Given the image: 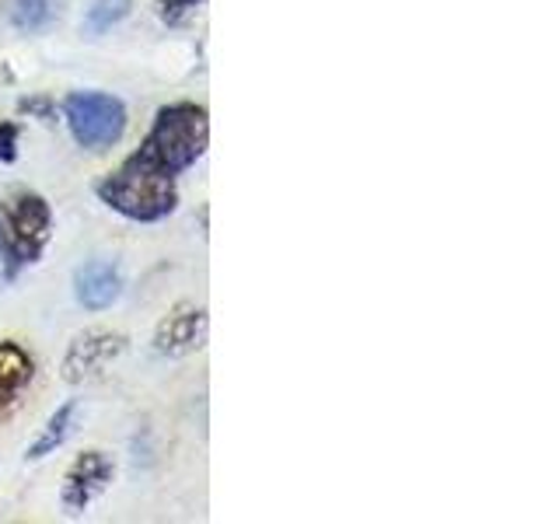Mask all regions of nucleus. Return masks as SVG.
<instances>
[{
  "instance_id": "nucleus-1",
  "label": "nucleus",
  "mask_w": 559,
  "mask_h": 524,
  "mask_svg": "<svg viewBox=\"0 0 559 524\" xmlns=\"http://www.w3.org/2000/svg\"><path fill=\"white\" fill-rule=\"evenodd\" d=\"M206 140V105L189 98L162 105L140 151L122 157V165L95 186L98 200L136 224L165 221L179 203V175L200 162Z\"/></svg>"
},
{
  "instance_id": "nucleus-12",
  "label": "nucleus",
  "mask_w": 559,
  "mask_h": 524,
  "mask_svg": "<svg viewBox=\"0 0 559 524\" xmlns=\"http://www.w3.org/2000/svg\"><path fill=\"white\" fill-rule=\"evenodd\" d=\"M203 4V0H154V8H157V14H162V22L165 25H179V22H186V17L197 11Z\"/></svg>"
},
{
  "instance_id": "nucleus-7",
  "label": "nucleus",
  "mask_w": 559,
  "mask_h": 524,
  "mask_svg": "<svg viewBox=\"0 0 559 524\" xmlns=\"http://www.w3.org/2000/svg\"><path fill=\"white\" fill-rule=\"evenodd\" d=\"M35 378V357L17 340L0 343V427L22 406V395Z\"/></svg>"
},
{
  "instance_id": "nucleus-9",
  "label": "nucleus",
  "mask_w": 559,
  "mask_h": 524,
  "mask_svg": "<svg viewBox=\"0 0 559 524\" xmlns=\"http://www.w3.org/2000/svg\"><path fill=\"white\" fill-rule=\"evenodd\" d=\"M74 419H78V402L70 398V402H63V406L46 419L43 433L32 441V448L25 451V458H28V462H39V458H46V454H52L57 448H63V444H67V437H70V430H74Z\"/></svg>"
},
{
  "instance_id": "nucleus-10",
  "label": "nucleus",
  "mask_w": 559,
  "mask_h": 524,
  "mask_svg": "<svg viewBox=\"0 0 559 524\" xmlns=\"http://www.w3.org/2000/svg\"><path fill=\"white\" fill-rule=\"evenodd\" d=\"M130 14V0H95L84 11V32L87 35H105L112 25H119Z\"/></svg>"
},
{
  "instance_id": "nucleus-6",
  "label": "nucleus",
  "mask_w": 559,
  "mask_h": 524,
  "mask_svg": "<svg viewBox=\"0 0 559 524\" xmlns=\"http://www.w3.org/2000/svg\"><path fill=\"white\" fill-rule=\"evenodd\" d=\"M206 340V311L200 305H175L154 332V349L162 357H186Z\"/></svg>"
},
{
  "instance_id": "nucleus-2",
  "label": "nucleus",
  "mask_w": 559,
  "mask_h": 524,
  "mask_svg": "<svg viewBox=\"0 0 559 524\" xmlns=\"http://www.w3.org/2000/svg\"><path fill=\"white\" fill-rule=\"evenodd\" d=\"M49 238H52V210L46 196L17 189L8 200H0V252H4L14 276L17 270L39 262Z\"/></svg>"
},
{
  "instance_id": "nucleus-4",
  "label": "nucleus",
  "mask_w": 559,
  "mask_h": 524,
  "mask_svg": "<svg viewBox=\"0 0 559 524\" xmlns=\"http://www.w3.org/2000/svg\"><path fill=\"white\" fill-rule=\"evenodd\" d=\"M127 349V336L112 329H84L70 340L67 354H63V381L70 384H84V381H95L102 378L109 367L122 357Z\"/></svg>"
},
{
  "instance_id": "nucleus-3",
  "label": "nucleus",
  "mask_w": 559,
  "mask_h": 524,
  "mask_svg": "<svg viewBox=\"0 0 559 524\" xmlns=\"http://www.w3.org/2000/svg\"><path fill=\"white\" fill-rule=\"evenodd\" d=\"M63 119L84 151H109L127 133V109L105 92H74L63 102Z\"/></svg>"
},
{
  "instance_id": "nucleus-8",
  "label": "nucleus",
  "mask_w": 559,
  "mask_h": 524,
  "mask_svg": "<svg viewBox=\"0 0 559 524\" xmlns=\"http://www.w3.org/2000/svg\"><path fill=\"white\" fill-rule=\"evenodd\" d=\"M122 294V273L109 259H92L74 273V297L87 311H105L119 301Z\"/></svg>"
},
{
  "instance_id": "nucleus-11",
  "label": "nucleus",
  "mask_w": 559,
  "mask_h": 524,
  "mask_svg": "<svg viewBox=\"0 0 559 524\" xmlns=\"http://www.w3.org/2000/svg\"><path fill=\"white\" fill-rule=\"evenodd\" d=\"M8 14L22 32H39V28L49 25V17H52L49 0H11Z\"/></svg>"
},
{
  "instance_id": "nucleus-5",
  "label": "nucleus",
  "mask_w": 559,
  "mask_h": 524,
  "mask_svg": "<svg viewBox=\"0 0 559 524\" xmlns=\"http://www.w3.org/2000/svg\"><path fill=\"white\" fill-rule=\"evenodd\" d=\"M112 476H116V465L105 451L92 448L78 454V458L70 462V468L63 472V507L70 514H84L87 507L109 489Z\"/></svg>"
},
{
  "instance_id": "nucleus-13",
  "label": "nucleus",
  "mask_w": 559,
  "mask_h": 524,
  "mask_svg": "<svg viewBox=\"0 0 559 524\" xmlns=\"http://www.w3.org/2000/svg\"><path fill=\"white\" fill-rule=\"evenodd\" d=\"M17 157V122H0V162L11 165Z\"/></svg>"
}]
</instances>
